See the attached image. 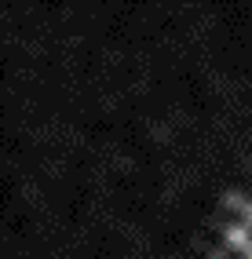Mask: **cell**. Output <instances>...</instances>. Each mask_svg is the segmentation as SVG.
<instances>
[{
	"label": "cell",
	"mask_w": 252,
	"mask_h": 259,
	"mask_svg": "<svg viewBox=\"0 0 252 259\" xmlns=\"http://www.w3.org/2000/svg\"><path fill=\"white\" fill-rule=\"evenodd\" d=\"M227 245H230V248H248V245H252L248 227H241V223H238V227H230V230H227Z\"/></svg>",
	"instance_id": "1"
},
{
	"label": "cell",
	"mask_w": 252,
	"mask_h": 259,
	"mask_svg": "<svg viewBox=\"0 0 252 259\" xmlns=\"http://www.w3.org/2000/svg\"><path fill=\"white\" fill-rule=\"evenodd\" d=\"M245 215H248V223H252V201H248V204H245Z\"/></svg>",
	"instance_id": "2"
},
{
	"label": "cell",
	"mask_w": 252,
	"mask_h": 259,
	"mask_svg": "<svg viewBox=\"0 0 252 259\" xmlns=\"http://www.w3.org/2000/svg\"><path fill=\"white\" fill-rule=\"evenodd\" d=\"M248 259H252V245H248Z\"/></svg>",
	"instance_id": "3"
}]
</instances>
